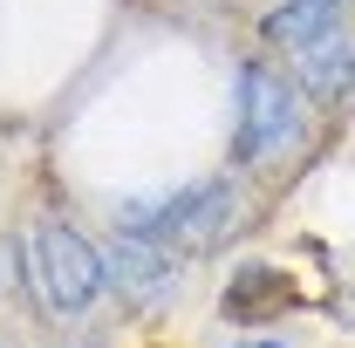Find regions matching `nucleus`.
I'll return each mask as SVG.
<instances>
[{
    "label": "nucleus",
    "mask_w": 355,
    "mask_h": 348,
    "mask_svg": "<svg viewBox=\"0 0 355 348\" xmlns=\"http://www.w3.org/2000/svg\"><path fill=\"white\" fill-rule=\"evenodd\" d=\"M28 280H35V301L48 314H76V307L96 301V287H103V260H96V246H89L83 232H69V225H35L28 232Z\"/></svg>",
    "instance_id": "f257e3e1"
},
{
    "label": "nucleus",
    "mask_w": 355,
    "mask_h": 348,
    "mask_svg": "<svg viewBox=\"0 0 355 348\" xmlns=\"http://www.w3.org/2000/svg\"><path fill=\"white\" fill-rule=\"evenodd\" d=\"M294 137H301L294 89L280 82V76H266V69H246V76H239V150H246L253 164H266V157H280Z\"/></svg>",
    "instance_id": "f03ea898"
},
{
    "label": "nucleus",
    "mask_w": 355,
    "mask_h": 348,
    "mask_svg": "<svg viewBox=\"0 0 355 348\" xmlns=\"http://www.w3.org/2000/svg\"><path fill=\"white\" fill-rule=\"evenodd\" d=\"M301 82H308L314 96H349L355 89V35L328 28L321 42H308L301 48Z\"/></svg>",
    "instance_id": "7ed1b4c3"
},
{
    "label": "nucleus",
    "mask_w": 355,
    "mask_h": 348,
    "mask_svg": "<svg viewBox=\"0 0 355 348\" xmlns=\"http://www.w3.org/2000/svg\"><path fill=\"white\" fill-rule=\"evenodd\" d=\"M335 14H342V0H280V7L266 14V42L308 48V42H321V35L335 28Z\"/></svg>",
    "instance_id": "20e7f679"
},
{
    "label": "nucleus",
    "mask_w": 355,
    "mask_h": 348,
    "mask_svg": "<svg viewBox=\"0 0 355 348\" xmlns=\"http://www.w3.org/2000/svg\"><path fill=\"white\" fill-rule=\"evenodd\" d=\"M246 348H280V342H246Z\"/></svg>",
    "instance_id": "39448f33"
}]
</instances>
